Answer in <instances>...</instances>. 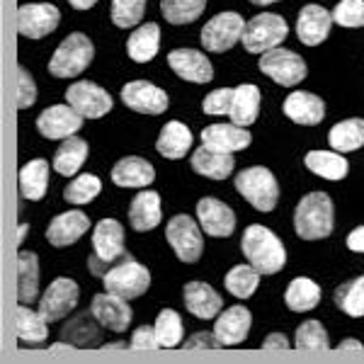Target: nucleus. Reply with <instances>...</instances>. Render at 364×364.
I'll use <instances>...</instances> for the list:
<instances>
[{
	"label": "nucleus",
	"mask_w": 364,
	"mask_h": 364,
	"mask_svg": "<svg viewBox=\"0 0 364 364\" xmlns=\"http://www.w3.org/2000/svg\"><path fill=\"white\" fill-rule=\"evenodd\" d=\"M46 187H49V163L37 158V161H29L25 168L20 170V195L32 202H39L46 195Z\"/></svg>",
	"instance_id": "35"
},
{
	"label": "nucleus",
	"mask_w": 364,
	"mask_h": 364,
	"mask_svg": "<svg viewBox=\"0 0 364 364\" xmlns=\"http://www.w3.org/2000/svg\"><path fill=\"white\" fill-rule=\"evenodd\" d=\"M156 149L168 161H180L192 149V132L182 122H168L156 141Z\"/></svg>",
	"instance_id": "30"
},
{
	"label": "nucleus",
	"mask_w": 364,
	"mask_h": 364,
	"mask_svg": "<svg viewBox=\"0 0 364 364\" xmlns=\"http://www.w3.org/2000/svg\"><path fill=\"white\" fill-rule=\"evenodd\" d=\"M102 282L105 291H112V294L132 301V299L146 294V289L151 287V272L141 262L134 260V257L124 255L102 274Z\"/></svg>",
	"instance_id": "4"
},
{
	"label": "nucleus",
	"mask_w": 364,
	"mask_h": 364,
	"mask_svg": "<svg viewBox=\"0 0 364 364\" xmlns=\"http://www.w3.org/2000/svg\"><path fill=\"white\" fill-rule=\"evenodd\" d=\"M85 117L73 109L70 105H54V107L44 109L37 119V129L44 139L56 141V139H68L75 136L80 127H83Z\"/></svg>",
	"instance_id": "14"
},
{
	"label": "nucleus",
	"mask_w": 364,
	"mask_h": 364,
	"mask_svg": "<svg viewBox=\"0 0 364 364\" xmlns=\"http://www.w3.org/2000/svg\"><path fill=\"white\" fill-rule=\"evenodd\" d=\"M27 231H29V226H27V224H20V226H17V245H22V243H25Z\"/></svg>",
	"instance_id": "55"
},
{
	"label": "nucleus",
	"mask_w": 364,
	"mask_h": 364,
	"mask_svg": "<svg viewBox=\"0 0 364 364\" xmlns=\"http://www.w3.org/2000/svg\"><path fill=\"white\" fill-rule=\"evenodd\" d=\"M66 102L73 109H78L85 119H100V117H105L112 109L109 92L95 83H90V80H80V83L70 85L66 90Z\"/></svg>",
	"instance_id": "12"
},
{
	"label": "nucleus",
	"mask_w": 364,
	"mask_h": 364,
	"mask_svg": "<svg viewBox=\"0 0 364 364\" xmlns=\"http://www.w3.org/2000/svg\"><path fill=\"white\" fill-rule=\"evenodd\" d=\"M333 22L340 27H364V0H340L333 10Z\"/></svg>",
	"instance_id": "46"
},
{
	"label": "nucleus",
	"mask_w": 364,
	"mask_h": 364,
	"mask_svg": "<svg viewBox=\"0 0 364 364\" xmlns=\"http://www.w3.org/2000/svg\"><path fill=\"white\" fill-rule=\"evenodd\" d=\"M240 250L260 274H274L287 265V250L282 240L260 224H250L245 228Z\"/></svg>",
	"instance_id": "1"
},
{
	"label": "nucleus",
	"mask_w": 364,
	"mask_h": 364,
	"mask_svg": "<svg viewBox=\"0 0 364 364\" xmlns=\"http://www.w3.org/2000/svg\"><path fill=\"white\" fill-rule=\"evenodd\" d=\"M304 163H306L311 173L326 180H343L350 170L348 161H345L340 151H311L304 158Z\"/></svg>",
	"instance_id": "34"
},
{
	"label": "nucleus",
	"mask_w": 364,
	"mask_h": 364,
	"mask_svg": "<svg viewBox=\"0 0 364 364\" xmlns=\"http://www.w3.org/2000/svg\"><path fill=\"white\" fill-rule=\"evenodd\" d=\"M284 304H287V309L296 311V314L316 309L321 304V287L309 277H296L289 287H287Z\"/></svg>",
	"instance_id": "36"
},
{
	"label": "nucleus",
	"mask_w": 364,
	"mask_h": 364,
	"mask_svg": "<svg viewBox=\"0 0 364 364\" xmlns=\"http://www.w3.org/2000/svg\"><path fill=\"white\" fill-rule=\"evenodd\" d=\"M333 226H336V209H333V199L326 192H311L296 204L294 228L299 238H328L333 233Z\"/></svg>",
	"instance_id": "2"
},
{
	"label": "nucleus",
	"mask_w": 364,
	"mask_h": 364,
	"mask_svg": "<svg viewBox=\"0 0 364 364\" xmlns=\"http://www.w3.org/2000/svg\"><path fill=\"white\" fill-rule=\"evenodd\" d=\"M197 219L207 236L228 238L233 231H236V214H233V209L221 202V199H214V197L199 199Z\"/></svg>",
	"instance_id": "15"
},
{
	"label": "nucleus",
	"mask_w": 364,
	"mask_h": 364,
	"mask_svg": "<svg viewBox=\"0 0 364 364\" xmlns=\"http://www.w3.org/2000/svg\"><path fill=\"white\" fill-rule=\"evenodd\" d=\"M255 5H272V3H279V0H250Z\"/></svg>",
	"instance_id": "57"
},
{
	"label": "nucleus",
	"mask_w": 364,
	"mask_h": 364,
	"mask_svg": "<svg viewBox=\"0 0 364 364\" xmlns=\"http://www.w3.org/2000/svg\"><path fill=\"white\" fill-rule=\"evenodd\" d=\"M158 46H161V27L156 22H146V25H141L132 32V37L127 42V51L132 61L146 63L151 58H156Z\"/></svg>",
	"instance_id": "31"
},
{
	"label": "nucleus",
	"mask_w": 364,
	"mask_h": 364,
	"mask_svg": "<svg viewBox=\"0 0 364 364\" xmlns=\"http://www.w3.org/2000/svg\"><path fill=\"white\" fill-rule=\"evenodd\" d=\"M257 112H260V87L252 83L233 87V102H231V112H228L233 124L238 127L255 124Z\"/></svg>",
	"instance_id": "29"
},
{
	"label": "nucleus",
	"mask_w": 364,
	"mask_h": 364,
	"mask_svg": "<svg viewBox=\"0 0 364 364\" xmlns=\"http://www.w3.org/2000/svg\"><path fill=\"white\" fill-rule=\"evenodd\" d=\"M287 34H289V27H287L284 17L274 13H262L252 17L250 22H245L240 42H243L245 51H250V54H265V51L282 46Z\"/></svg>",
	"instance_id": "6"
},
{
	"label": "nucleus",
	"mask_w": 364,
	"mask_h": 364,
	"mask_svg": "<svg viewBox=\"0 0 364 364\" xmlns=\"http://www.w3.org/2000/svg\"><path fill=\"white\" fill-rule=\"evenodd\" d=\"M70 5H73L75 10H90L92 5L97 3V0H68Z\"/></svg>",
	"instance_id": "54"
},
{
	"label": "nucleus",
	"mask_w": 364,
	"mask_h": 364,
	"mask_svg": "<svg viewBox=\"0 0 364 364\" xmlns=\"http://www.w3.org/2000/svg\"><path fill=\"white\" fill-rule=\"evenodd\" d=\"M348 248L352 252H364V226L355 228V231L348 236Z\"/></svg>",
	"instance_id": "52"
},
{
	"label": "nucleus",
	"mask_w": 364,
	"mask_h": 364,
	"mask_svg": "<svg viewBox=\"0 0 364 364\" xmlns=\"http://www.w3.org/2000/svg\"><path fill=\"white\" fill-rule=\"evenodd\" d=\"M161 197L154 190H144L134 197L132 207H129V221H132V228L139 233L154 231V228L161 224Z\"/></svg>",
	"instance_id": "25"
},
{
	"label": "nucleus",
	"mask_w": 364,
	"mask_h": 364,
	"mask_svg": "<svg viewBox=\"0 0 364 364\" xmlns=\"http://www.w3.org/2000/svg\"><path fill=\"white\" fill-rule=\"evenodd\" d=\"M61 22V13L56 5L49 3H29L17 10V32L29 39H42L51 34Z\"/></svg>",
	"instance_id": "11"
},
{
	"label": "nucleus",
	"mask_w": 364,
	"mask_h": 364,
	"mask_svg": "<svg viewBox=\"0 0 364 364\" xmlns=\"http://www.w3.org/2000/svg\"><path fill=\"white\" fill-rule=\"evenodd\" d=\"M78 284L68 277H58L49 284V289L44 291L42 301H39V314L44 316L49 323H56L66 318L70 311L78 304Z\"/></svg>",
	"instance_id": "13"
},
{
	"label": "nucleus",
	"mask_w": 364,
	"mask_h": 364,
	"mask_svg": "<svg viewBox=\"0 0 364 364\" xmlns=\"http://www.w3.org/2000/svg\"><path fill=\"white\" fill-rule=\"evenodd\" d=\"M250 323H252L250 311L245 309L243 304H236V306L226 309L224 314L216 316L214 333H216V338L221 340V345L228 348V345H238L248 338Z\"/></svg>",
	"instance_id": "22"
},
{
	"label": "nucleus",
	"mask_w": 364,
	"mask_h": 364,
	"mask_svg": "<svg viewBox=\"0 0 364 364\" xmlns=\"http://www.w3.org/2000/svg\"><path fill=\"white\" fill-rule=\"evenodd\" d=\"M168 66L180 75L182 80L190 83H209L214 78V68H211L209 58L202 51L195 49H175L168 54Z\"/></svg>",
	"instance_id": "20"
},
{
	"label": "nucleus",
	"mask_w": 364,
	"mask_h": 364,
	"mask_svg": "<svg viewBox=\"0 0 364 364\" xmlns=\"http://www.w3.org/2000/svg\"><path fill=\"white\" fill-rule=\"evenodd\" d=\"M328 144L331 149L340 151V154H350L364 146V119H345L338 122L328 134Z\"/></svg>",
	"instance_id": "37"
},
{
	"label": "nucleus",
	"mask_w": 364,
	"mask_h": 364,
	"mask_svg": "<svg viewBox=\"0 0 364 364\" xmlns=\"http://www.w3.org/2000/svg\"><path fill=\"white\" fill-rule=\"evenodd\" d=\"M294 345H296V350H328L331 348L328 333H326V328L321 326V321L301 323V328L296 331Z\"/></svg>",
	"instance_id": "45"
},
{
	"label": "nucleus",
	"mask_w": 364,
	"mask_h": 364,
	"mask_svg": "<svg viewBox=\"0 0 364 364\" xmlns=\"http://www.w3.org/2000/svg\"><path fill=\"white\" fill-rule=\"evenodd\" d=\"M95 316H78L73 323H68L66 328H63V340H68L73 348H92V345L102 343V336H100V323L95 326Z\"/></svg>",
	"instance_id": "38"
},
{
	"label": "nucleus",
	"mask_w": 364,
	"mask_h": 364,
	"mask_svg": "<svg viewBox=\"0 0 364 364\" xmlns=\"http://www.w3.org/2000/svg\"><path fill=\"white\" fill-rule=\"evenodd\" d=\"M260 70L284 87H294L306 78V63L304 58L289 49H272L260 54Z\"/></svg>",
	"instance_id": "9"
},
{
	"label": "nucleus",
	"mask_w": 364,
	"mask_h": 364,
	"mask_svg": "<svg viewBox=\"0 0 364 364\" xmlns=\"http://www.w3.org/2000/svg\"><path fill=\"white\" fill-rule=\"evenodd\" d=\"M146 0H112V22L122 29H132L144 20Z\"/></svg>",
	"instance_id": "44"
},
{
	"label": "nucleus",
	"mask_w": 364,
	"mask_h": 364,
	"mask_svg": "<svg viewBox=\"0 0 364 364\" xmlns=\"http://www.w3.org/2000/svg\"><path fill=\"white\" fill-rule=\"evenodd\" d=\"M262 350H289V343H287V338L282 333H272V336L265 338Z\"/></svg>",
	"instance_id": "51"
},
{
	"label": "nucleus",
	"mask_w": 364,
	"mask_h": 364,
	"mask_svg": "<svg viewBox=\"0 0 364 364\" xmlns=\"http://www.w3.org/2000/svg\"><path fill=\"white\" fill-rule=\"evenodd\" d=\"M39 311H32L27 304L15 309V333L22 343H44L49 338V326Z\"/></svg>",
	"instance_id": "33"
},
{
	"label": "nucleus",
	"mask_w": 364,
	"mask_h": 364,
	"mask_svg": "<svg viewBox=\"0 0 364 364\" xmlns=\"http://www.w3.org/2000/svg\"><path fill=\"white\" fill-rule=\"evenodd\" d=\"M336 304L343 314L352 316V318L364 316V274L340 284V289L336 291Z\"/></svg>",
	"instance_id": "42"
},
{
	"label": "nucleus",
	"mask_w": 364,
	"mask_h": 364,
	"mask_svg": "<svg viewBox=\"0 0 364 364\" xmlns=\"http://www.w3.org/2000/svg\"><path fill=\"white\" fill-rule=\"evenodd\" d=\"M364 345L360 343V340L350 338V340H343V343L338 345V352H362Z\"/></svg>",
	"instance_id": "53"
},
{
	"label": "nucleus",
	"mask_w": 364,
	"mask_h": 364,
	"mask_svg": "<svg viewBox=\"0 0 364 364\" xmlns=\"http://www.w3.org/2000/svg\"><path fill=\"white\" fill-rule=\"evenodd\" d=\"M236 190L243 195V199H248L252 204V209H257V211H272L277 207V199H279L277 178L262 166L245 168L236 178Z\"/></svg>",
	"instance_id": "7"
},
{
	"label": "nucleus",
	"mask_w": 364,
	"mask_h": 364,
	"mask_svg": "<svg viewBox=\"0 0 364 364\" xmlns=\"http://www.w3.org/2000/svg\"><path fill=\"white\" fill-rule=\"evenodd\" d=\"M156 180V170L149 161L139 156H127L114 163L112 182L117 187H149Z\"/></svg>",
	"instance_id": "26"
},
{
	"label": "nucleus",
	"mask_w": 364,
	"mask_h": 364,
	"mask_svg": "<svg viewBox=\"0 0 364 364\" xmlns=\"http://www.w3.org/2000/svg\"><path fill=\"white\" fill-rule=\"evenodd\" d=\"M224 284L236 299H248V296L255 294L257 284H260V272H257L250 262L248 265H236L231 272L226 274Z\"/></svg>",
	"instance_id": "41"
},
{
	"label": "nucleus",
	"mask_w": 364,
	"mask_h": 364,
	"mask_svg": "<svg viewBox=\"0 0 364 364\" xmlns=\"http://www.w3.org/2000/svg\"><path fill=\"white\" fill-rule=\"evenodd\" d=\"M166 238L170 248L175 250V255L182 262H197L202 257L204 250V238H202V226L197 224L192 216L178 214L168 221L166 226Z\"/></svg>",
	"instance_id": "8"
},
{
	"label": "nucleus",
	"mask_w": 364,
	"mask_h": 364,
	"mask_svg": "<svg viewBox=\"0 0 364 364\" xmlns=\"http://www.w3.org/2000/svg\"><path fill=\"white\" fill-rule=\"evenodd\" d=\"M156 338L161 350H173L182 343V318L178 311L163 309L156 318Z\"/></svg>",
	"instance_id": "40"
},
{
	"label": "nucleus",
	"mask_w": 364,
	"mask_h": 364,
	"mask_svg": "<svg viewBox=\"0 0 364 364\" xmlns=\"http://www.w3.org/2000/svg\"><path fill=\"white\" fill-rule=\"evenodd\" d=\"M87 228H90V219L80 209H70L51 221L49 228H46V238L54 248H66V245H73L78 238H83Z\"/></svg>",
	"instance_id": "19"
},
{
	"label": "nucleus",
	"mask_w": 364,
	"mask_h": 364,
	"mask_svg": "<svg viewBox=\"0 0 364 364\" xmlns=\"http://www.w3.org/2000/svg\"><path fill=\"white\" fill-rule=\"evenodd\" d=\"M132 350H156L158 348V338H156V326H141L134 331L132 343H129Z\"/></svg>",
	"instance_id": "49"
},
{
	"label": "nucleus",
	"mask_w": 364,
	"mask_h": 364,
	"mask_svg": "<svg viewBox=\"0 0 364 364\" xmlns=\"http://www.w3.org/2000/svg\"><path fill=\"white\" fill-rule=\"evenodd\" d=\"M284 114L289 117L291 122L304 127H316L323 122L326 117V105L318 95H311V92H291L289 97L284 100Z\"/></svg>",
	"instance_id": "24"
},
{
	"label": "nucleus",
	"mask_w": 364,
	"mask_h": 364,
	"mask_svg": "<svg viewBox=\"0 0 364 364\" xmlns=\"http://www.w3.org/2000/svg\"><path fill=\"white\" fill-rule=\"evenodd\" d=\"M37 102V85H34L32 75L25 66L17 68V107L27 109Z\"/></svg>",
	"instance_id": "48"
},
{
	"label": "nucleus",
	"mask_w": 364,
	"mask_h": 364,
	"mask_svg": "<svg viewBox=\"0 0 364 364\" xmlns=\"http://www.w3.org/2000/svg\"><path fill=\"white\" fill-rule=\"evenodd\" d=\"M102 350L105 352H107V350H127V343H119V340H117V343H105Z\"/></svg>",
	"instance_id": "56"
},
{
	"label": "nucleus",
	"mask_w": 364,
	"mask_h": 364,
	"mask_svg": "<svg viewBox=\"0 0 364 364\" xmlns=\"http://www.w3.org/2000/svg\"><path fill=\"white\" fill-rule=\"evenodd\" d=\"M233 168H236L233 154H221V151L207 149V146L192 154V170L209 180H226L233 173Z\"/></svg>",
	"instance_id": "27"
},
{
	"label": "nucleus",
	"mask_w": 364,
	"mask_h": 364,
	"mask_svg": "<svg viewBox=\"0 0 364 364\" xmlns=\"http://www.w3.org/2000/svg\"><path fill=\"white\" fill-rule=\"evenodd\" d=\"M250 132L245 127L238 124H209L204 127L202 132V146L214 151H221V154H236V151H243L250 146Z\"/></svg>",
	"instance_id": "21"
},
{
	"label": "nucleus",
	"mask_w": 364,
	"mask_h": 364,
	"mask_svg": "<svg viewBox=\"0 0 364 364\" xmlns=\"http://www.w3.org/2000/svg\"><path fill=\"white\" fill-rule=\"evenodd\" d=\"M207 8V0H161V13L170 25H190Z\"/></svg>",
	"instance_id": "39"
},
{
	"label": "nucleus",
	"mask_w": 364,
	"mask_h": 364,
	"mask_svg": "<svg viewBox=\"0 0 364 364\" xmlns=\"http://www.w3.org/2000/svg\"><path fill=\"white\" fill-rule=\"evenodd\" d=\"M185 350H221V340L216 338V333H195L187 343H182Z\"/></svg>",
	"instance_id": "50"
},
{
	"label": "nucleus",
	"mask_w": 364,
	"mask_h": 364,
	"mask_svg": "<svg viewBox=\"0 0 364 364\" xmlns=\"http://www.w3.org/2000/svg\"><path fill=\"white\" fill-rule=\"evenodd\" d=\"M92 257L87 260L92 274L102 277L109 269V265H114L117 260L127 255L124 252V228L117 219H102L92 231Z\"/></svg>",
	"instance_id": "3"
},
{
	"label": "nucleus",
	"mask_w": 364,
	"mask_h": 364,
	"mask_svg": "<svg viewBox=\"0 0 364 364\" xmlns=\"http://www.w3.org/2000/svg\"><path fill=\"white\" fill-rule=\"evenodd\" d=\"M333 27V13H328L321 5H306L301 8L296 20V37L306 46H318L326 42Z\"/></svg>",
	"instance_id": "18"
},
{
	"label": "nucleus",
	"mask_w": 364,
	"mask_h": 364,
	"mask_svg": "<svg viewBox=\"0 0 364 364\" xmlns=\"http://www.w3.org/2000/svg\"><path fill=\"white\" fill-rule=\"evenodd\" d=\"M243 29L245 22L238 13H219L202 29L204 49L214 51V54H224L243 39Z\"/></svg>",
	"instance_id": "10"
},
{
	"label": "nucleus",
	"mask_w": 364,
	"mask_h": 364,
	"mask_svg": "<svg viewBox=\"0 0 364 364\" xmlns=\"http://www.w3.org/2000/svg\"><path fill=\"white\" fill-rule=\"evenodd\" d=\"M92 54H95V49H92V42L85 34H80V32L68 34V37L58 44L54 56H51L49 73L56 75V78H75V75H80L90 66Z\"/></svg>",
	"instance_id": "5"
},
{
	"label": "nucleus",
	"mask_w": 364,
	"mask_h": 364,
	"mask_svg": "<svg viewBox=\"0 0 364 364\" xmlns=\"http://www.w3.org/2000/svg\"><path fill=\"white\" fill-rule=\"evenodd\" d=\"M182 299H185V309L202 321L216 318V316L221 314V309H224V301H221L219 291H214L209 284H204V282H190V284H185Z\"/></svg>",
	"instance_id": "23"
},
{
	"label": "nucleus",
	"mask_w": 364,
	"mask_h": 364,
	"mask_svg": "<svg viewBox=\"0 0 364 364\" xmlns=\"http://www.w3.org/2000/svg\"><path fill=\"white\" fill-rule=\"evenodd\" d=\"M39 294V257L32 250L17 252V301L32 304Z\"/></svg>",
	"instance_id": "28"
},
{
	"label": "nucleus",
	"mask_w": 364,
	"mask_h": 364,
	"mask_svg": "<svg viewBox=\"0 0 364 364\" xmlns=\"http://www.w3.org/2000/svg\"><path fill=\"white\" fill-rule=\"evenodd\" d=\"M100 190H102V182H100V178H95V175H78L70 185L63 190V197H66L68 204H75V207H80V204H87L92 202Z\"/></svg>",
	"instance_id": "43"
},
{
	"label": "nucleus",
	"mask_w": 364,
	"mask_h": 364,
	"mask_svg": "<svg viewBox=\"0 0 364 364\" xmlns=\"http://www.w3.org/2000/svg\"><path fill=\"white\" fill-rule=\"evenodd\" d=\"M90 314L95 316L100 326L112 333H124L132 323V306L127 304V299L117 296L112 291H105L92 299Z\"/></svg>",
	"instance_id": "17"
},
{
	"label": "nucleus",
	"mask_w": 364,
	"mask_h": 364,
	"mask_svg": "<svg viewBox=\"0 0 364 364\" xmlns=\"http://www.w3.org/2000/svg\"><path fill=\"white\" fill-rule=\"evenodd\" d=\"M122 102L141 114H163L168 109V95L149 80H132L122 87Z\"/></svg>",
	"instance_id": "16"
},
{
	"label": "nucleus",
	"mask_w": 364,
	"mask_h": 364,
	"mask_svg": "<svg viewBox=\"0 0 364 364\" xmlns=\"http://www.w3.org/2000/svg\"><path fill=\"white\" fill-rule=\"evenodd\" d=\"M231 102H233V87H219V90L209 92L202 102L204 114L211 117H224L231 112Z\"/></svg>",
	"instance_id": "47"
},
{
	"label": "nucleus",
	"mask_w": 364,
	"mask_h": 364,
	"mask_svg": "<svg viewBox=\"0 0 364 364\" xmlns=\"http://www.w3.org/2000/svg\"><path fill=\"white\" fill-rule=\"evenodd\" d=\"M87 158V141L78 136L63 139V144L56 149L54 154V170L63 178H73L80 168H83Z\"/></svg>",
	"instance_id": "32"
}]
</instances>
